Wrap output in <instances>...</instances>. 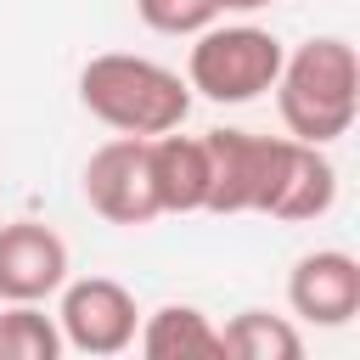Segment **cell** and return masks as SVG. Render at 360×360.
Segmentation results:
<instances>
[{"instance_id":"obj_1","label":"cell","mask_w":360,"mask_h":360,"mask_svg":"<svg viewBox=\"0 0 360 360\" xmlns=\"http://www.w3.org/2000/svg\"><path fill=\"white\" fill-rule=\"evenodd\" d=\"M270 90H276V112H281L287 135L309 141V146H326V141L354 129L360 56H354V45L343 34H315L298 51L281 56V73H276Z\"/></svg>"},{"instance_id":"obj_2","label":"cell","mask_w":360,"mask_h":360,"mask_svg":"<svg viewBox=\"0 0 360 360\" xmlns=\"http://www.w3.org/2000/svg\"><path fill=\"white\" fill-rule=\"evenodd\" d=\"M79 101L118 135H163L180 129L191 112V84L135 51H101L79 68Z\"/></svg>"},{"instance_id":"obj_3","label":"cell","mask_w":360,"mask_h":360,"mask_svg":"<svg viewBox=\"0 0 360 360\" xmlns=\"http://www.w3.org/2000/svg\"><path fill=\"white\" fill-rule=\"evenodd\" d=\"M191 56H186V84L202 101L219 107H242L259 101L276 73H281V39L259 22H208L202 34H191Z\"/></svg>"},{"instance_id":"obj_4","label":"cell","mask_w":360,"mask_h":360,"mask_svg":"<svg viewBox=\"0 0 360 360\" xmlns=\"http://www.w3.org/2000/svg\"><path fill=\"white\" fill-rule=\"evenodd\" d=\"M56 292H62V304H56L62 349H79V354H124L135 343L141 309H135V292L124 281H112V276H79V281H62Z\"/></svg>"},{"instance_id":"obj_5","label":"cell","mask_w":360,"mask_h":360,"mask_svg":"<svg viewBox=\"0 0 360 360\" xmlns=\"http://www.w3.org/2000/svg\"><path fill=\"white\" fill-rule=\"evenodd\" d=\"M84 202L107 225H152L158 219L146 135H112L107 146L90 152V163H84Z\"/></svg>"},{"instance_id":"obj_6","label":"cell","mask_w":360,"mask_h":360,"mask_svg":"<svg viewBox=\"0 0 360 360\" xmlns=\"http://www.w3.org/2000/svg\"><path fill=\"white\" fill-rule=\"evenodd\" d=\"M276 141L281 135H253V129H208V208L202 214H259L276 169Z\"/></svg>"},{"instance_id":"obj_7","label":"cell","mask_w":360,"mask_h":360,"mask_svg":"<svg viewBox=\"0 0 360 360\" xmlns=\"http://www.w3.org/2000/svg\"><path fill=\"white\" fill-rule=\"evenodd\" d=\"M68 281V242L39 219L0 225V304H45Z\"/></svg>"},{"instance_id":"obj_8","label":"cell","mask_w":360,"mask_h":360,"mask_svg":"<svg viewBox=\"0 0 360 360\" xmlns=\"http://www.w3.org/2000/svg\"><path fill=\"white\" fill-rule=\"evenodd\" d=\"M338 202V169L321 146L309 141H292L281 135L276 141V169H270V191H264V208L270 219H287V225H304V219H321L332 214Z\"/></svg>"},{"instance_id":"obj_9","label":"cell","mask_w":360,"mask_h":360,"mask_svg":"<svg viewBox=\"0 0 360 360\" xmlns=\"http://www.w3.org/2000/svg\"><path fill=\"white\" fill-rule=\"evenodd\" d=\"M287 304L309 326H349L360 315V259L343 248H315L287 276Z\"/></svg>"},{"instance_id":"obj_10","label":"cell","mask_w":360,"mask_h":360,"mask_svg":"<svg viewBox=\"0 0 360 360\" xmlns=\"http://www.w3.org/2000/svg\"><path fill=\"white\" fill-rule=\"evenodd\" d=\"M146 163H152V191L158 214H202L208 208V146L202 135H146Z\"/></svg>"},{"instance_id":"obj_11","label":"cell","mask_w":360,"mask_h":360,"mask_svg":"<svg viewBox=\"0 0 360 360\" xmlns=\"http://www.w3.org/2000/svg\"><path fill=\"white\" fill-rule=\"evenodd\" d=\"M135 343L146 360H219V326L197 309V304H163L152 315H141L135 326Z\"/></svg>"},{"instance_id":"obj_12","label":"cell","mask_w":360,"mask_h":360,"mask_svg":"<svg viewBox=\"0 0 360 360\" xmlns=\"http://www.w3.org/2000/svg\"><path fill=\"white\" fill-rule=\"evenodd\" d=\"M219 349L236 354V360H298V354H304V332H298L287 315L236 309V315L219 326Z\"/></svg>"},{"instance_id":"obj_13","label":"cell","mask_w":360,"mask_h":360,"mask_svg":"<svg viewBox=\"0 0 360 360\" xmlns=\"http://www.w3.org/2000/svg\"><path fill=\"white\" fill-rule=\"evenodd\" d=\"M56 354H62L56 315H45L39 304L0 309V360H56Z\"/></svg>"},{"instance_id":"obj_14","label":"cell","mask_w":360,"mask_h":360,"mask_svg":"<svg viewBox=\"0 0 360 360\" xmlns=\"http://www.w3.org/2000/svg\"><path fill=\"white\" fill-rule=\"evenodd\" d=\"M135 17H141L152 34L191 39V34H202L208 22H219V0H135Z\"/></svg>"},{"instance_id":"obj_15","label":"cell","mask_w":360,"mask_h":360,"mask_svg":"<svg viewBox=\"0 0 360 360\" xmlns=\"http://www.w3.org/2000/svg\"><path fill=\"white\" fill-rule=\"evenodd\" d=\"M259 6H270V0H219V11H259Z\"/></svg>"}]
</instances>
